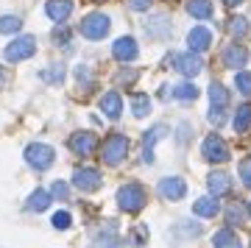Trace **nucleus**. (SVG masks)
Here are the masks:
<instances>
[{"mask_svg": "<svg viewBox=\"0 0 251 248\" xmlns=\"http://www.w3.org/2000/svg\"><path fill=\"white\" fill-rule=\"evenodd\" d=\"M187 45H190V50H193V53L206 50V48L212 45V31H209V28H204V25H196L187 34Z\"/></svg>", "mask_w": 251, "mask_h": 248, "instance_id": "14", "label": "nucleus"}, {"mask_svg": "<svg viewBox=\"0 0 251 248\" xmlns=\"http://www.w3.org/2000/svg\"><path fill=\"white\" fill-rule=\"evenodd\" d=\"M39 78L48 81V84H62V81H64V67H62V64H50L48 70L39 73Z\"/></svg>", "mask_w": 251, "mask_h": 248, "instance_id": "28", "label": "nucleus"}, {"mask_svg": "<svg viewBox=\"0 0 251 248\" xmlns=\"http://www.w3.org/2000/svg\"><path fill=\"white\" fill-rule=\"evenodd\" d=\"M20 28H23V20L17 14H6V17H0V34H17Z\"/></svg>", "mask_w": 251, "mask_h": 248, "instance_id": "29", "label": "nucleus"}, {"mask_svg": "<svg viewBox=\"0 0 251 248\" xmlns=\"http://www.w3.org/2000/svg\"><path fill=\"white\" fill-rule=\"evenodd\" d=\"M224 3H226V6H240L243 0H224Z\"/></svg>", "mask_w": 251, "mask_h": 248, "instance_id": "43", "label": "nucleus"}, {"mask_svg": "<svg viewBox=\"0 0 251 248\" xmlns=\"http://www.w3.org/2000/svg\"><path fill=\"white\" fill-rule=\"evenodd\" d=\"M187 14L190 17H198V20H209L212 17V3H209V0H190Z\"/></svg>", "mask_w": 251, "mask_h": 248, "instance_id": "23", "label": "nucleus"}, {"mask_svg": "<svg viewBox=\"0 0 251 248\" xmlns=\"http://www.w3.org/2000/svg\"><path fill=\"white\" fill-rule=\"evenodd\" d=\"M73 184H75V190H81V193H95V190H100L103 178H100V173L95 168H75Z\"/></svg>", "mask_w": 251, "mask_h": 248, "instance_id": "9", "label": "nucleus"}, {"mask_svg": "<svg viewBox=\"0 0 251 248\" xmlns=\"http://www.w3.org/2000/svg\"><path fill=\"white\" fill-rule=\"evenodd\" d=\"M50 223H53V229H70V223H73V218H70V212H64V209H62V212H56L53 215V221H50Z\"/></svg>", "mask_w": 251, "mask_h": 248, "instance_id": "34", "label": "nucleus"}, {"mask_svg": "<svg viewBox=\"0 0 251 248\" xmlns=\"http://www.w3.org/2000/svg\"><path fill=\"white\" fill-rule=\"evenodd\" d=\"M218 212H221V201L215 195H204L193 204V215H198V218H215Z\"/></svg>", "mask_w": 251, "mask_h": 248, "instance_id": "19", "label": "nucleus"}, {"mask_svg": "<svg viewBox=\"0 0 251 248\" xmlns=\"http://www.w3.org/2000/svg\"><path fill=\"white\" fill-rule=\"evenodd\" d=\"M246 62H249V50L243 48V45H229L224 50V64L226 67H232V70H237V67H246Z\"/></svg>", "mask_w": 251, "mask_h": 248, "instance_id": "17", "label": "nucleus"}, {"mask_svg": "<svg viewBox=\"0 0 251 248\" xmlns=\"http://www.w3.org/2000/svg\"><path fill=\"white\" fill-rule=\"evenodd\" d=\"M131 112H134V117H145L151 112V98L143 95V92H134L131 95Z\"/></svg>", "mask_w": 251, "mask_h": 248, "instance_id": "26", "label": "nucleus"}, {"mask_svg": "<svg viewBox=\"0 0 251 248\" xmlns=\"http://www.w3.org/2000/svg\"><path fill=\"white\" fill-rule=\"evenodd\" d=\"M109 28H112V20L103 14V11H92V14H87V17L81 20V36H87V39H103V36L109 34Z\"/></svg>", "mask_w": 251, "mask_h": 248, "instance_id": "3", "label": "nucleus"}, {"mask_svg": "<svg viewBox=\"0 0 251 248\" xmlns=\"http://www.w3.org/2000/svg\"><path fill=\"white\" fill-rule=\"evenodd\" d=\"M145 34L151 36V39H165V36L171 34V23L165 14H156L151 17V23H145Z\"/></svg>", "mask_w": 251, "mask_h": 248, "instance_id": "20", "label": "nucleus"}, {"mask_svg": "<svg viewBox=\"0 0 251 248\" xmlns=\"http://www.w3.org/2000/svg\"><path fill=\"white\" fill-rule=\"evenodd\" d=\"M249 218H251V204H249Z\"/></svg>", "mask_w": 251, "mask_h": 248, "instance_id": "44", "label": "nucleus"}, {"mask_svg": "<svg viewBox=\"0 0 251 248\" xmlns=\"http://www.w3.org/2000/svg\"><path fill=\"white\" fill-rule=\"evenodd\" d=\"M156 193H159L165 201H181V198L187 195V184H184V178H179V176H168L156 184Z\"/></svg>", "mask_w": 251, "mask_h": 248, "instance_id": "10", "label": "nucleus"}, {"mask_svg": "<svg viewBox=\"0 0 251 248\" xmlns=\"http://www.w3.org/2000/svg\"><path fill=\"white\" fill-rule=\"evenodd\" d=\"M206 187H209V193L215 195V198H221V195H226L232 190V178H229V173H224V170H212V173L206 176Z\"/></svg>", "mask_w": 251, "mask_h": 248, "instance_id": "15", "label": "nucleus"}, {"mask_svg": "<svg viewBox=\"0 0 251 248\" xmlns=\"http://www.w3.org/2000/svg\"><path fill=\"white\" fill-rule=\"evenodd\" d=\"M229 31H232V36H246V34H249V20H246V17L229 20Z\"/></svg>", "mask_w": 251, "mask_h": 248, "instance_id": "33", "label": "nucleus"}, {"mask_svg": "<svg viewBox=\"0 0 251 248\" xmlns=\"http://www.w3.org/2000/svg\"><path fill=\"white\" fill-rule=\"evenodd\" d=\"M9 81H11L9 67H0V89H6V87H9Z\"/></svg>", "mask_w": 251, "mask_h": 248, "instance_id": "40", "label": "nucleus"}, {"mask_svg": "<svg viewBox=\"0 0 251 248\" xmlns=\"http://www.w3.org/2000/svg\"><path fill=\"white\" fill-rule=\"evenodd\" d=\"M159 95L162 98H176V100H196L198 87L193 81H184V84H176V87H162Z\"/></svg>", "mask_w": 251, "mask_h": 248, "instance_id": "13", "label": "nucleus"}, {"mask_svg": "<svg viewBox=\"0 0 251 248\" xmlns=\"http://www.w3.org/2000/svg\"><path fill=\"white\" fill-rule=\"evenodd\" d=\"M134 78H137V73H117V84H123V81L126 84H131Z\"/></svg>", "mask_w": 251, "mask_h": 248, "instance_id": "42", "label": "nucleus"}, {"mask_svg": "<svg viewBox=\"0 0 251 248\" xmlns=\"http://www.w3.org/2000/svg\"><path fill=\"white\" fill-rule=\"evenodd\" d=\"M137 42L131 39V36H120V39H115V45H112V56H115L117 62H134L137 59Z\"/></svg>", "mask_w": 251, "mask_h": 248, "instance_id": "12", "label": "nucleus"}, {"mask_svg": "<svg viewBox=\"0 0 251 248\" xmlns=\"http://www.w3.org/2000/svg\"><path fill=\"white\" fill-rule=\"evenodd\" d=\"M100 153H103L100 159L106 162L109 168H117V165L126 159V153H128V137L120 134V131L109 134L106 140H103V145H100Z\"/></svg>", "mask_w": 251, "mask_h": 248, "instance_id": "1", "label": "nucleus"}, {"mask_svg": "<svg viewBox=\"0 0 251 248\" xmlns=\"http://www.w3.org/2000/svg\"><path fill=\"white\" fill-rule=\"evenodd\" d=\"M151 3L153 0H128V6H131L134 11H148L151 9Z\"/></svg>", "mask_w": 251, "mask_h": 248, "instance_id": "39", "label": "nucleus"}, {"mask_svg": "<svg viewBox=\"0 0 251 248\" xmlns=\"http://www.w3.org/2000/svg\"><path fill=\"white\" fill-rule=\"evenodd\" d=\"M25 206L31 209V212H45L48 206H50V193H45V190H34Z\"/></svg>", "mask_w": 251, "mask_h": 248, "instance_id": "24", "label": "nucleus"}, {"mask_svg": "<svg viewBox=\"0 0 251 248\" xmlns=\"http://www.w3.org/2000/svg\"><path fill=\"white\" fill-rule=\"evenodd\" d=\"M240 178H243V187H246V190H251V159H243L240 162Z\"/></svg>", "mask_w": 251, "mask_h": 248, "instance_id": "36", "label": "nucleus"}, {"mask_svg": "<svg viewBox=\"0 0 251 248\" xmlns=\"http://www.w3.org/2000/svg\"><path fill=\"white\" fill-rule=\"evenodd\" d=\"M100 112L109 117V120H117L120 117V112H123V98H120V92H106V95L100 98Z\"/></svg>", "mask_w": 251, "mask_h": 248, "instance_id": "16", "label": "nucleus"}, {"mask_svg": "<svg viewBox=\"0 0 251 248\" xmlns=\"http://www.w3.org/2000/svg\"><path fill=\"white\" fill-rule=\"evenodd\" d=\"M45 14L53 23H64V20L73 14V3L70 0H48L45 3Z\"/></svg>", "mask_w": 251, "mask_h": 248, "instance_id": "18", "label": "nucleus"}, {"mask_svg": "<svg viewBox=\"0 0 251 248\" xmlns=\"http://www.w3.org/2000/svg\"><path fill=\"white\" fill-rule=\"evenodd\" d=\"M209 123L215 125V128H221V125L226 123V112H224V106H212V109H209Z\"/></svg>", "mask_w": 251, "mask_h": 248, "instance_id": "35", "label": "nucleus"}, {"mask_svg": "<svg viewBox=\"0 0 251 248\" xmlns=\"http://www.w3.org/2000/svg\"><path fill=\"white\" fill-rule=\"evenodd\" d=\"M171 64L173 70H179L181 75H187V78H193V75H198V73L204 70V62H201V56L198 53H171Z\"/></svg>", "mask_w": 251, "mask_h": 248, "instance_id": "7", "label": "nucleus"}, {"mask_svg": "<svg viewBox=\"0 0 251 248\" xmlns=\"http://www.w3.org/2000/svg\"><path fill=\"white\" fill-rule=\"evenodd\" d=\"M201 223H176V229L171 231V240L173 243H181V237H198L201 234Z\"/></svg>", "mask_w": 251, "mask_h": 248, "instance_id": "22", "label": "nucleus"}, {"mask_svg": "<svg viewBox=\"0 0 251 248\" xmlns=\"http://www.w3.org/2000/svg\"><path fill=\"white\" fill-rule=\"evenodd\" d=\"M34 53H36L34 36H17V39H11V42L6 45V50H3L6 62H25V59H31Z\"/></svg>", "mask_w": 251, "mask_h": 248, "instance_id": "4", "label": "nucleus"}, {"mask_svg": "<svg viewBox=\"0 0 251 248\" xmlns=\"http://www.w3.org/2000/svg\"><path fill=\"white\" fill-rule=\"evenodd\" d=\"M187 134H190V123H181L179 125V145H184V142H187Z\"/></svg>", "mask_w": 251, "mask_h": 248, "instance_id": "41", "label": "nucleus"}, {"mask_svg": "<svg viewBox=\"0 0 251 248\" xmlns=\"http://www.w3.org/2000/svg\"><path fill=\"white\" fill-rule=\"evenodd\" d=\"M50 195L59 198V201H67V184H64V181H56V184L50 187Z\"/></svg>", "mask_w": 251, "mask_h": 248, "instance_id": "37", "label": "nucleus"}, {"mask_svg": "<svg viewBox=\"0 0 251 248\" xmlns=\"http://www.w3.org/2000/svg\"><path fill=\"white\" fill-rule=\"evenodd\" d=\"M234 87L240 89L243 95H251V73H246V70L234 73Z\"/></svg>", "mask_w": 251, "mask_h": 248, "instance_id": "32", "label": "nucleus"}, {"mask_svg": "<svg viewBox=\"0 0 251 248\" xmlns=\"http://www.w3.org/2000/svg\"><path fill=\"white\" fill-rule=\"evenodd\" d=\"M56 153L50 145H45V142H31L25 148V162L31 165L34 170H48L50 165H53Z\"/></svg>", "mask_w": 251, "mask_h": 248, "instance_id": "5", "label": "nucleus"}, {"mask_svg": "<svg viewBox=\"0 0 251 248\" xmlns=\"http://www.w3.org/2000/svg\"><path fill=\"white\" fill-rule=\"evenodd\" d=\"M67 145H70V151L75 156H92L98 151V137L92 131H75V134H70Z\"/></svg>", "mask_w": 251, "mask_h": 248, "instance_id": "8", "label": "nucleus"}, {"mask_svg": "<svg viewBox=\"0 0 251 248\" xmlns=\"http://www.w3.org/2000/svg\"><path fill=\"white\" fill-rule=\"evenodd\" d=\"M59 25H62V23H59ZM67 39H70V34H67V28H56L53 31V42H62V45H67Z\"/></svg>", "mask_w": 251, "mask_h": 248, "instance_id": "38", "label": "nucleus"}, {"mask_svg": "<svg viewBox=\"0 0 251 248\" xmlns=\"http://www.w3.org/2000/svg\"><path fill=\"white\" fill-rule=\"evenodd\" d=\"M201 156L206 162H212V165H221V162L229 159V148H226V142L218 137V134H209L204 142H201Z\"/></svg>", "mask_w": 251, "mask_h": 248, "instance_id": "6", "label": "nucleus"}, {"mask_svg": "<svg viewBox=\"0 0 251 248\" xmlns=\"http://www.w3.org/2000/svg\"><path fill=\"white\" fill-rule=\"evenodd\" d=\"M209 100H212V106H229V89L224 87V84H212V87H209Z\"/></svg>", "mask_w": 251, "mask_h": 248, "instance_id": "27", "label": "nucleus"}, {"mask_svg": "<svg viewBox=\"0 0 251 248\" xmlns=\"http://www.w3.org/2000/svg\"><path fill=\"white\" fill-rule=\"evenodd\" d=\"M246 215H249V209H243L240 204H232L226 209V223H229V226H240V223L246 221Z\"/></svg>", "mask_w": 251, "mask_h": 248, "instance_id": "30", "label": "nucleus"}, {"mask_svg": "<svg viewBox=\"0 0 251 248\" xmlns=\"http://www.w3.org/2000/svg\"><path fill=\"white\" fill-rule=\"evenodd\" d=\"M92 248H126L123 240L115 237V231H109L106 237H95L92 240Z\"/></svg>", "mask_w": 251, "mask_h": 248, "instance_id": "31", "label": "nucleus"}, {"mask_svg": "<svg viewBox=\"0 0 251 248\" xmlns=\"http://www.w3.org/2000/svg\"><path fill=\"white\" fill-rule=\"evenodd\" d=\"M234 131H249V125H251V103H243V106H237V112H234Z\"/></svg>", "mask_w": 251, "mask_h": 248, "instance_id": "25", "label": "nucleus"}, {"mask_svg": "<svg viewBox=\"0 0 251 248\" xmlns=\"http://www.w3.org/2000/svg\"><path fill=\"white\" fill-rule=\"evenodd\" d=\"M145 201H148V195H145V190L140 184H123L117 190V206L128 215L140 212L145 206Z\"/></svg>", "mask_w": 251, "mask_h": 248, "instance_id": "2", "label": "nucleus"}, {"mask_svg": "<svg viewBox=\"0 0 251 248\" xmlns=\"http://www.w3.org/2000/svg\"><path fill=\"white\" fill-rule=\"evenodd\" d=\"M165 134H168V125L165 123H156L153 128L145 131V137H143V162L145 165H153V145H156Z\"/></svg>", "mask_w": 251, "mask_h": 248, "instance_id": "11", "label": "nucleus"}, {"mask_svg": "<svg viewBox=\"0 0 251 248\" xmlns=\"http://www.w3.org/2000/svg\"><path fill=\"white\" fill-rule=\"evenodd\" d=\"M212 246L215 248H243V243H240V234L234 229H221V231H215Z\"/></svg>", "mask_w": 251, "mask_h": 248, "instance_id": "21", "label": "nucleus"}]
</instances>
